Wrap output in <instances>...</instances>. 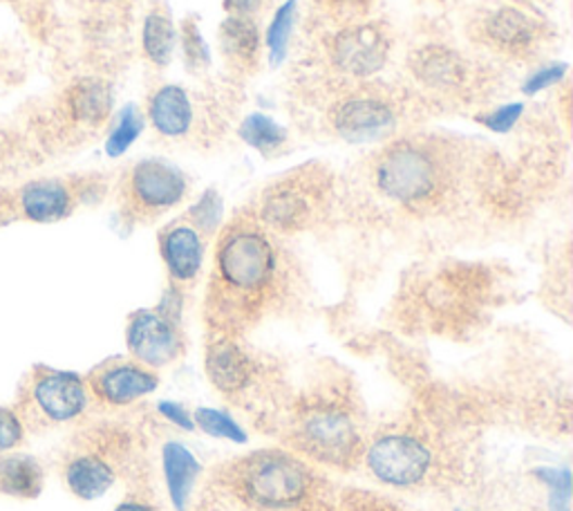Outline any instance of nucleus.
<instances>
[{"label": "nucleus", "mask_w": 573, "mask_h": 511, "mask_svg": "<svg viewBox=\"0 0 573 511\" xmlns=\"http://www.w3.org/2000/svg\"><path fill=\"white\" fill-rule=\"evenodd\" d=\"M191 218L193 222L198 225L195 229L202 233H211L218 229L220 220H222V200L220 195L215 193V191H206L200 200L195 207L191 209Z\"/></svg>", "instance_id": "nucleus-30"}, {"label": "nucleus", "mask_w": 573, "mask_h": 511, "mask_svg": "<svg viewBox=\"0 0 573 511\" xmlns=\"http://www.w3.org/2000/svg\"><path fill=\"white\" fill-rule=\"evenodd\" d=\"M240 140L263 155H271L286 142V130L269 115L254 113L240 124Z\"/></svg>", "instance_id": "nucleus-25"}, {"label": "nucleus", "mask_w": 573, "mask_h": 511, "mask_svg": "<svg viewBox=\"0 0 573 511\" xmlns=\"http://www.w3.org/2000/svg\"><path fill=\"white\" fill-rule=\"evenodd\" d=\"M457 511H461V509H457Z\"/></svg>", "instance_id": "nucleus-41"}, {"label": "nucleus", "mask_w": 573, "mask_h": 511, "mask_svg": "<svg viewBox=\"0 0 573 511\" xmlns=\"http://www.w3.org/2000/svg\"><path fill=\"white\" fill-rule=\"evenodd\" d=\"M18 220L16 212H14V202H12V193H0V225Z\"/></svg>", "instance_id": "nucleus-37"}, {"label": "nucleus", "mask_w": 573, "mask_h": 511, "mask_svg": "<svg viewBox=\"0 0 573 511\" xmlns=\"http://www.w3.org/2000/svg\"><path fill=\"white\" fill-rule=\"evenodd\" d=\"M162 467L173 507L177 511H187L189 498L202 471L200 460L182 442H166L162 449Z\"/></svg>", "instance_id": "nucleus-18"}, {"label": "nucleus", "mask_w": 573, "mask_h": 511, "mask_svg": "<svg viewBox=\"0 0 573 511\" xmlns=\"http://www.w3.org/2000/svg\"><path fill=\"white\" fill-rule=\"evenodd\" d=\"M533 473L549 487V511H571V471L566 467H537Z\"/></svg>", "instance_id": "nucleus-29"}, {"label": "nucleus", "mask_w": 573, "mask_h": 511, "mask_svg": "<svg viewBox=\"0 0 573 511\" xmlns=\"http://www.w3.org/2000/svg\"><path fill=\"white\" fill-rule=\"evenodd\" d=\"M97 3H115V0H97Z\"/></svg>", "instance_id": "nucleus-40"}, {"label": "nucleus", "mask_w": 573, "mask_h": 511, "mask_svg": "<svg viewBox=\"0 0 573 511\" xmlns=\"http://www.w3.org/2000/svg\"><path fill=\"white\" fill-rule=\"evenodd\" d=\"M160 380L147 368L137 363H115L92 374L90 388L103 404L128 406L137 399L155 393Z\"/></svg>", "instance_id": "nucleus-14"}, {"label": "nucleus", "mask_w": 573, "mask_h": 511, "mask_svg": "<svg viewBox=\"0 0 573 511\" xmlns=\"http://www.w3.org/2000/svg\"><path fill=\"white\" fill-rule=\"evenodd\" d=\"M115 478L117 475L113 464L94 453L75 456L65 464V483L69 491L81 500L101 498L115 485Z\"/></svg>", "instance_id": "nucleus-20"}, {"label": "nucleus", "mask_w": 573, "mask_h": 511, "mask_svg": "<svg viewBox=\"0 0 573 511\" xmlns=\"http://www.w3.org/2000/svg\"><path fill=\"white\" fill-rule=\"evenodd\" d=\"M46 473L31 456L10 453L0 458V491L14 498H36L43 489Z\"/></svg>", "instance_id": "nucleus-22"}, {"label": "nucleus", "mask_w": 573, "mask_h": 511, "mask_svg": "<svg viewBox=\"0 0 573 511\" xmlns=\"http://www.w3.org/2000/svg\"><path fill=\"white\" fill-rule=\"evenodd\" d=\"M157 411L160 416H164L170 424L179 426L182 431H195V422L191 418V413L187 411V408L179 404V401H170V399H162L157 404Z\"/></svg>", "instance_id": "nucleus-35"}, {"label": "nucleus", "mask_w": 573, "mask_h": 511, "mask_svg": "<svg viewBox=\"0 0 573 511\" xmlns=\"http://www.w3.org/2000/svg\"><path fill=\"white\" fill-rule=\"evenodd\" d=\"M187 176L164 159H141L128 174V204L143 216H155L177 207L187 197Z\"/></svg>", "instance_id": "nucleus-7"}, {"label": "nucleus", "mask_w": 573, "mask_h": 511, "mask_svg": "<svg viewBox=\"0 0 573 511\" xmlns=\"http://www.w3.org/2000/svg\"><path fill=\"white\" fill-rule=\"evenodd\" d=\"M220 46L231 63L246 67V71L254 67L260 54L256 23H251L246 16H229L220 27Z\"/></svg>", "instance_id": "nucleus-23"}, {"label": "nucleus", "mask_w": 573, "mask_h": 511, "mask_svg": "<svg viewBox=\"0 0 573 511\" xmlns=\"http://www.w3.org/2000/svg\"><path fill=\"white\" fill-rule=\"evenodd\" d=\"M296 5L298 0H286L284 5H280L267 27V54L273 65H280L286 59V50H290L292 41V31L296 23Z\"/></svg>", "instance_id": "nucleus-26"}, {"label": "nucleus", "mask_w": 573, "mask_h": 511, "mask_svg": "<svg viewBox=\"0 0 573 511\" xmlns=\"http://www.w3.org/2000/svg\"><path fill=\"white\" fill-rule=\"evenodd\" d=\"M336 3H345V5H364V3H370V0H336Z\"/></svg>", "instance_id": "nucleus-39"}, {"label": "nucleus", "mask_w": 573, "mask_h": 511, "mask_svg": "<svg viewBox=\"0 0 573 511\" xmlns=\"http://www.w3.org/2000/svg\"><path fill=\"white\" fill-rule=\"evenodd\" d=\"M16 218L29 222H59L75 212L77 193L63 180H31L12 191Z\"/></svg>", "instance_id": "nucleus-11"}, {"label": "nucleus", "mask_w": 573, "mask_h": 511, "mask_svg": "<svg viewBox=\"0 0 573 511\" xmlns=\"http://www.w3.org/2000/svg\"><path fill=\"white\" fill-rule=\"evenodd\" d=\"M298 442L316 460L336 467L349 464L361 449V435L354 420L334 406L309 411L298 426Z\"/></svg>", "instance_id": "nucleus-5"}, {"label": "nucleus", "mask_w": 573, "mask_h": 511, "mask_svg": "<svg viewBox=\"0 0 573 511\" xmlns=\"http://www.w3.org/2000/svg\"><path fill=\"white\" fill-rule=\"evenodd\" d=\"M88 386L75 372L39 368L25 386L23 416L48 424H63L84 416L88 408Z\"/></svg>", "instance_id": "nucleus-4"}, {"label": "nucleus", "mask_w": 573, "mask_h": 511, "mask_svg": "<svg viewBox=\"0 0 573 511\" xmlns=\"http://www.w3.org/2000/svg\"><path fill=\"white\" fill-rule=\"evenodd\" d=\"M564 75H566V65L564 63H551V65H545V67H537V71L531 73L529 79L524 81L522 92L524 94H537V92H543V90H549V88L558 86Z\"/></svg>", "instance_id": "nucleus-33"}, {"label": "nucleus", "mask_w": 573, "mask_h": 511, "mask_svg": "<svg viewBox=\"0 0 573 511\" xmlns=\"http://www.w3.org/2000/svg\"><path fill=\"white\" fill-rule=\"evenodd\" d=\"M141 132H143V117L139 115L135 106H126L119 113L117 124L113 126L111 135H107L105 153L111 157H122L139 140Z\"/></svg>", "instance_id": "nucleus-28"}, {"label": "nucleus", "mask_w": 573, "mask_h": 511, "mask_svg": "<svg viewBox=\"0 0 573 511\" xmlns=\"http://www.w3.org/2000/svg\"><path fill=\"white\" fill-rule=\"evenodd\" d=\"M244 494L260 507L284 509L298 504L311 487L309 469L284 453H258L240 469Z\"/></svg>", "instance_id": "nucleus-3"}, {"label": "nucleus", "mask_w": 573, "mask_h": 511, "mask_svg": "<svg viewBox=\"0 0 573 511\" xmlns=\"http://www.w3.org/2000/svg\"><path fill=\"white\" fill-rule=\"evenodd\" d=\"M374 184L404 207H428L444 193L446 168L425 142L402 140L377 157Z\"/></svg>", "instance_id": "nucleus-2"}, {"label": "nucleus", "mask_w": 573, "mask_h": 511, "mask_svg": "<svg viewBox=\"0 0 573 511\" xmlns=\"http://www.w3.org/2000/svg\"><path fill=\"white\" fill-rule=\"evenodd\" d=\"M149 119L166 140L187 138L195 126V101L182 86H160L149 99Z\"/></svg>", "instance_id": "nucleus-15"}, {"label": "nucleus", "mask_w": 573, "mask_h": 511, "mask_svg": "<svg viewBox=\"0 0 573 511\" xmlns=\"http://www.w3.org/2000/svg\"><path fill=\"white\" fill-rule=\"evenodd\" d=\"M160 252L168 274L177 283H191L202 269L204 241L191 225H175L160 238Z\"/></svg>", "instance_id": "nucleus-16"}, {"label": "nucleus", "mask_w": 573, "mask_h": 511, "mask_svg": "<svg viewBox=\"0 0 573 511\" xmlns=\"http://www.w3.org/2000/svg\"><path fill=\"white\" fill-rule=\"evenodd\" d=\"M390 54V41L385 31L377 25H354L339 31L332 39L330 56L341 73L368 79L385 65Z\"/></svg>", "instance_id": "nucleus-10"}, {"label": "nucleus", "mask_w": 573, "mask_h": 511, "mask_svg": "<svg viewBox=\"0 0 573 511\" xmlns=\"http://www.w3.org/2000/svg\"><path fill=\"white\" fill-rule=\"evenodd\" d=\"M484 43L507 56H531L540 46V27L515 8H501L484 21Z\"/></svg>", "instance_id": "nucleus-13"}, {"label": "nucleus", "mask_w": 573, "mask_h": 511, "mask_svg": "<svg viewBox=\"0 0 573 511\" xmlns=\"http://www.w3.org/2000/svg\"><path fill=\"white\" fill-rule=\"evenodd\" d=\"M63 111L72 124L99 128L113 113V90L105 81L86 77L72 84L63 94Z\"/></svg>", "instance_id": "nucleus-17"}, {"label": "nucleus", "mask_w": 573, "mask_h": 511, "mask_svg": "<svg viewBox=\"0 0 573 511\" xmlns=\"http://www.w3.org/2000/svg\"><path fill=\"white\" fill-rule=\"evenodd\" d=\"M366 464L377 481L390 487H410L425 478L433 467V453L408 433H390L372 442Z\"/></svg>", "instance_id": "nucleus-6"}, {"label": "nucleus", "mask_w": 573, "mask_h": 511, "mask_svg": "<svg viewBox=\"0 0 573 511\" xmlns=\"http://www.w3.org/2000/svg\"><path fill=\"white\" fill-rule=\"evenodd\" d=\"M524 115V104H505V106H497L488 113H484L480 117L482 126H486L493 132H509L515 128V124L522 119Z\"/></svg>", "instance_id": "nucleus-32"}, {"label": "nucleus", "mask_w": 573, "mask_h": 511, "mask_svg": "<svg viewBox=\"0 0 573 511\" xmlns=\"http://www.w3.org/2000/svg\"><path fill=\"white\" fill-rule=\"evenodd\" d=\"M115 511H153V507L143 504V502H135V500H130V502H122Z\"/></svg>", "instance_id": "nucleus-38"}, {"label": "nucleus", "mask_w": 573, "mask_h": 511, "mask_svg": "<svg viewBox=\"0 0 573 511\" xmlns=\"http://www.w3.org/2000/svg\"><path fill=\"white\" fill-rule=\"evenodd\" d=\"M126 344L137 361L151 368H162L182 353L177 321L164 310H141L132 315L126 328Z\"/></svg>", "instance_id": "nucleus-9"}, {"label": "nucleus", "mask_w": 573, "mask_h": 511, "mask_svg": "<svg viewBox=\"0 0 573 511\" xmlns=\"http://www.w3.org/2000/svg\"><path fill=\"white\" fill-rule=\"evenodd\" d=\"M330 124L345 142H374L397 126V108L383 94L358 90L336 101Z\"/></svg>", "instance_id": "nucleus-8"}, {"label": "nucleus", "mask_w": 573, "mask_h": 511, "mask_svg": "<svg viewBox=\"0 0 573 511\" xmlns=\"http://www.w3.org/2000/svg\"><path fill=\"white\" fill-rule=\"evenodd\" d=\"M311 212V197L303 191L301 184L286 182L267 193L263 204L265 220L276 229H298L305 225Z\"/></svg>", "instance_id": "nucleus-21"}, {"label": "nucleus", "mask_w": 573, "mask_h": 511, "mask_svg": "<svg viewBox=\"0 0 573 511\" xmlns=\"http://www.w3.org/2000/svg\"><path fill=\"white\" fill-rule=\"evenodd\" d=\"M177 46V34L173 21L162 12H151L143 21L141 48L147 59L155 65H168Z\"/></svg>", "instance_id": "nucleus-24"}, {"label": "nucleus", "mask_w": 573, "mask_h": 511, "mask_svg": "<svg viewBox=\"0 0 573 511\" xmlns=\"http://www.w3.org/2000/svg\"><path fill=\"white\" fill-rule=\"evenodd\" d=\"M193 422L200 431H204L208 437L215 439H227L235 442V445H244L246 442V431L225 411H218V408H198Z\"/></svg>", "instance_id": "nucleus-27"}, {"label": "nucleus", "mask_w": 573, "mask_h": 511, "mask_svg": "<svg viewBox=\"0 0 573 511\" xmlns=\"http://www.w3.org/2000/svg\"><path fill=\"white\" fill-rule=\"evenodd\" d=\"M412 73L425 86L440 92H466L473 84L475 71L459 52L430 46L412 56Z\"/></svg>", "instance_id": "nucleus-12"}, {"label": "nucleus", "mask_w": 573, "mask_h": 511, "mask_svg": "<svg viewBox=\"0 0 573 511\" xmlns=\"http://www.w3.org/2000/svg\"><path fill=\"white\" fill-rule=\"evenodd\" d=\"M280 256L271 238L258 227L240 222L225 231L215 254V294L218 310H254L278 281ZM213 303V305H215Z\"/></svg>", "instance_id": "nucleus-1"}, {"label": "nucleus", "mask_w": 573, "mask_h": 511, "mask_svg": "<svg viewBox=\"0 0 573 511\" xmlns=\"http://www.w3.org/2000/svg\"><path fill=\"white\" fill-rule=\"evenodd\" d=\"M263 0H227L225 8L231 16H246L251 18V14H254L258 8H260Z\"/></svg>", "instance_id": "nucleus-36"}, {"label": "nucleus", "mask_w": 573, "mask_h": 511, "mask_svg": "<svg viewBox=\"0 0 573 511\" xmlns=\"http://www.w3.org/2000/svg\"><path fill=\"white\" fill-rule=\"evenodd\" d=\"M23 420L16 411L0 406V453L16 449L23 442Z\"/></svg>", "instance_id": "nucleus-34"}, {"label": "nucleus", "mask_w": 573, "mask_h": 511, "mask_svg": "<svg viewBox=\"0 0 573 511\" xmlns=\"http://www.w3.org/2000/svg\"><path fill=\"white\" fill-rule=\"evenodd\" d=\"M206 374L218 391L238 393L251 380V361L233 341H218L206 353Z\"/></svg>", "instance_id": "nucleus-19"}, {"label": "nucleus", "mask_w": 573, "mask_h": 511, "mask_svg": "<svg viewBox=\"0 0 573 511\" xmlns=\"http://www.w3.org/2000/svg\"><path fill=\"white\" fill-rule=\"evenodd\" d=\"M182 52H184L187 65L193 67V71H202V67H208V63H211L208 46L200 37V29L193 23H187L184 25V31H182Z\"/></svg>", "instance_id": "nucleus-31"}]
</instances>
